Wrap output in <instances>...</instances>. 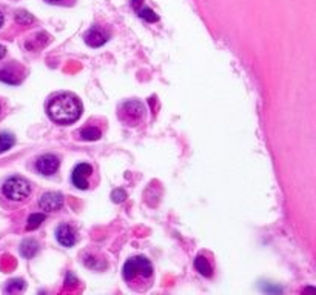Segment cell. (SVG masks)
I'll return each mask as SVG.
<instances>
[{"label": "cell", "instance_id": "cell-1", "mask_svg": "<svg viewBox=\"0 0 316 295\" xmlns=\"http://www.w3.org/2000/svg\"><path fill=\"white\" fill-rule=\"evenodd\" d=\"M124 280L130 289L136 292H147L154 284V269L151 261L143 255H134L124 264Z\"/></svg>", "mask_w": 316, "mask_h": 295}, {"label": "cell", "instance_id": "cell-2", "mask_svg": "<svg viewBox=\"0 0 316 295\" xmlns=\"http://www.w3.org/2000/svg\"><path fill=\"white\" fill-rule=\"evenodd\" d=\"M46 112L50 118L59 125H71L79 120L82 114V103L74 94L62 92L51 98Z\"/></svg>", "mask_w": 316, "mask_h": 295}, {"label": "cell", "instance_id": "cell-3", "mask_svg": "<svg viewBox=\"0 0 316 295\" xmlns=\"http://www.w3.org/2000/svg\"><path fill=\"white\" fill-rule=\"evenodd\" d=\"M31 183L20 176L7 179L2 185V197L11 206H22L30 200Z\"/></svg>", "mask_w": 316, "mask_h": 295}, {"label": "cell", "instance_id": "cell-4", "mask_svg": "<svg viewBox=\"0 0 316 295\" xmlns=\"http://www.w3.org/2000/svg\"><path fill=\"white\" fill-rule=\"evenodd\" d=\"M117 118L127 128H139L147 120V108L140 100H125L117 108Z\"/></svg>", "mask_w": 316, "mask_h": 295}, {"label": "cell", "instance_id": "cell-5", "mask_svg": "<svg viewBox=\"0 0 316 295\" xmlns=\"http://www.w3.org/2000/svg\"><path fill=\"white\" fill-rule=\"evenodd\" d=\"M96 176V169L93 165L90 163H79L74 169H72L71 174V182L77 189L87 191L90 188H96L94 185H97V182H93Z\"/></svg>", "mask_w": 316, "mask_h": 295}, {"label": "cell", "instance_id": "cell-6", "mask_svg": "<svg viewBox=\"0 0 316 295\" xmlns=\"http://www.w3.org/2000/svg\"><path fill=\"white\" fill-rule=\"evenodd\" d=\"M27 76V69L19 62H8L0 66V80L8 85H20Z\"/></svg>", "mask_w": 316, "mask_h": 295}, {"label": "cell", "instance_id": "cell-7", "mask_svg": "<svg viewBox=\"0 0 316 295\" xmlns=\"http://www.w3.org/2000/svg\"><path fill=\"white\" fill-rule=\"evenodd\" d=\"M63 202H65V199L60 192H45L40 195L39 208L43 212H56V211L62 209Z\"/></svg>", "mask_w": 316, "mask_h": 295}, {"label": "cell", "instance_id": "cell-8", "mask_svg": "<svg viewBox=\"0 0 316 295\" xmlns=\"http://www.w3.org/2000/svg\"><path fill=\"white\" fill-rule=\"evenodd\" d=\"M84 40L91 48H99V46L105 45L110 40V33L107 31V28L99 27V25H94V27H91L85 33Z\"/></svg>", "mask_w": 316, "mask_h": 295}, {"label": "cell", "instance_id": "cell-9", "mask_svg": "<svg viewBox=\"0 0 316 295\" xmlns=\"http://www.w3.org/2000/svg\"><path fill=\"white\" fill-rule=\"evenodd\" d=\"M59 166H60V160H59V157H56L53 154H43L36 160V169L42 176L56 174Z\"/></svg>", "mask_w": 316, "mask_h": 295}, {"label": "cell", "instance_id": "cell-10", "mask_svg": "<svg viewBox=\"0 0 316 295\" xmlns=\"http://www.w3.org/2000/svg\"><path fill=\"white\" fill-rule=\"evenodd\" d=\"M56 238L65 248H71V246H74L77 241V231L74 226L63 223L56 229Z\"/></svg>", "mask_w": 316, "mask_h": 295}, {"label": "cell", "instance_id": "cell-11", "mask_svg": "<svg viewBox=\"0 0 316 295\" xmlns=\"http://www.w3.org/2000/svg\"><path fill=\"white\" fill-rule=\"evenodd\" d=\"M194 267L198 269V272L204 277H211L213 275V263L205 257V254H199L196 257V260H194Z\"/></svg>", "mask_w": 316, "mask_h": 295}, {"label": "cell", "instance_id": "cell-12", "mask_svg": "<svg viewBox=\"0 0 316 295\" xmlns=\"http://www.w3.org/2000/svg\"><path fill=\"white\" fill-rule=\"evenodd\" d=\"M79 135L82 140H87V141H93V140H99L102 137V131L96 126H91V125H87L84 129L79 131Z\"/></svg>", "mask_w": 316, "mask_h": 295}, {"label": "cell", "instance_id": "cell-13", "mask_svg": "<svg viewBox=\"0 0 316 295\" xmlns=\"http://www.w3.org/2000/svg\"><path fill=\"white\" fill-rule=\"evenodd\" d=\"M39 251V244L34 240H25L20 244V254L25 258H31L37 254Z\"/></svg>", "mask_w": 316, "mask_h": 295}, {"label": "cell", "instance_id": "cell-14", "mask_svg": "<svg viewBox=\"0 0 316 295\" xmlns=\"http://www.w3.org/2000/svg\"><path fill=\"white\" fill-rule=\"evenodd\" d=\"M16 143V138L11 132H0V153H5L8 150H11V147L14 146Z\"/></svg>", "mask_w": 316, "mask_h": 295}, {"label": "cell", "instance_id": "cell-15", "mask_svg": "<svg viewBox=\"0 0 316 295\" xmlns=\"http://www.w3.org/2000/svg\"><path fill=\"white\" fill-rule=\"evenodd\" d=\"M45 221V214L42 212H36L33 215H30L28 218V225H27V229L28 231H33V229H37L42 223Z\"/></svg>", "mask_w": 316, "mask_h": 295}, {"label": "cell", "instance_id": "cell-16", "mask_svg": "<svg viewBox=\"0 0 316 295\" xmlns=\"http://www.w3.org/2000/svg\"><path fill=\"white\" fill-rule=\"evenodd\" d=\"M136 13H137V14H139L143 20H147V22H150V23H153V22H156V20L159 19L153 10H150V8H145L143 5H142V7H140Z\"/></svg>", "mask_w": 316, "mask_h": 295}, {"label": "cell", "instance_id": "cell-17", "mask_svg": "<svg viewBox=\"0 0 316 295\" xmlns=\"http://www.w3.org/2000/svg\"><path fill=\"white\" fill-rule=\"evenodd\" d=\"M16 20H17V23H20V25H28V23H31L34 19H33L27 11H19V13L16 14Z\"/></svg>", "mask_w": 316, "mask_h": 295}, {"label": "cell", "instance_id": "cell-18", "mask_svg": "<svg viewBox=\"0 0 316 295\" xmlns=\"http://www.w3.org/2000/svg\"><path fill=\"white\" fill-rule=\"evenodd\" d=\"M45 2L51 4V5H68V4H71V0H45Z\"/></svg>", "mask_w": 316, "mask_h": 295}, {"label": "cell", "instance_id": "cell-19", "mask_svg": "<svg viewBox=\"0 0 316 295\" xmlns=\"http://www.w3.org/2000/svg\"><path fill=\"white\" fill-rule=\"evenodd\" d=\"M142 5H143V0H133V8H134L136 11H137Z\"/></svg>", "mask_w": 316, "mask_h": 295}, {"label": "cell", "instance_id": "cell-20", "mask_svg": "<svg viewBox=\"0 0 316 295\" xmlns=\"http://www.w3.org/2000/svg\"><path fill=\"white\" fill-rule=\"evenodd\" d=\"M5 56H7V48L4 45H0V60H2Z\"/></svg>", "mask_w": 316, "mask_h": 295}, {"label": "cell", "instance_id": "cell-21", "mask_svg": "<svg viewBox=\"0 0 316 295\" xmlns=\"http://www.w3.org/2000/svg\"><path fill=\"white\" fill-rule=\"evenodd\" d=\"M4 23H5V16H4V13L0 11V28L4 27Z\"/></svg>", "mask_w": 316, "mask_h": 295}, {"label": "cell", "instance_id": "cell-22", "mask_svg": "<svg viewBox=\"0 0 316 295\" xmlns=\"http://www.w3.org/2000/svg\"><path fill=\"white\" fill-rule=\"evenodd\" d=\"M2 112H4V105H2V102H0V115H2Z\"/></svg>", "mask_w": 316, "mask_h": 295}]
</instances>
